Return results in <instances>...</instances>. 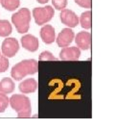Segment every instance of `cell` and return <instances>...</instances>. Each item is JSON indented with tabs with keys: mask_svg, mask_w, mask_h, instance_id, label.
Returning a JSON list of instances; mask_svg holds the SVG:
<instances>
[{
	"mask_svg": "<svg viewBox=\"0 0 115 130\" xmlns=\"http://www.w3.org/2000/svg\"><path fill=\"white\" fill-rule=\"evenodd\" d=\"M40 38H41L42 42L46 44H51L55 42L56 40V32L55 28L50 24H44L41 27L40 31Z\"/></svg>",
	"mask_w": 115,
	"mask_h": 130,
	"instance_id": "cell-11",
	"label": "cell"
},
{
	"mask_svg": "<svg viewBox=\"0 0 115 130\" xmlns=\"http://www.w3.org/2000/svg\"><path fill=\"white\" fill-rule=\"evenodd\" d=\"M0 56H1V52H0Z\"/></svg>",
	"mask_w": 115,
	"mask_h": 130,
	"instance_id": "cell-23",
	"label": "cell"
},
{
	"mask_svg": "<svg viewBox=\"0 0 115 130\" xmlns=\"http://www.w3.org/2000/svg\"><path fill=\"white\" fill-rule=\"evenodd\" d=\"M74 41L81 50H88L91 46V34L87 31H81L75 35Z\"/></svg>",
	"mask_w": 115,
	"mask_h": 130,
	"instance_id": "cell-9",
	"label": "cell"
},
{
	"mask_svg": "<svg viewBox=\"0 0 115 130\" xmlns=\"http://www.w3.org/2000/svg\"><path fill=\"white\" fill-rule=\"evenodd\" d=\"M59 55L61 61H78L81 57V49L78 46L62 47Z\"/></svg>",
	"mask_w": 115,
	"mask_h": 130,
	"instance_id": "cell-8",
	"label": "cell"
},
{
	"mask_svg": "<svg viewBox=\"0 0 115 130\" xmlns=\"http://www.w3.org/2000/svg\"><path fill=\"white\" fill-rule=\"evenodd\" d=\"M79 23L84 30H89L91 28V12L89 10L81 14L79 18Z\"/></svg>",
	"mask_w": 115,
	"mask_h": 130,
	"instance_id": "cell-14",
	"label": "cell"
},
{
	"mask_svg": "<svg viewBox=\"0 0 115 130\" xmlns=\"http://www.w3.org/2000/svg\"><path fill=\"white\" fill-rule=\"evenodd\" d=\"M9 104L16 112L18 118H30L32 114L31 100L24 93H15L9 98Z\"/></svg>",
	"mask_w": 115,
	"mask_h": 130,
	"instance_id": "cell-2",
	"label": "cell"
},
{
	"mask_svg": "<svg viewBox=\"0 0 115 130\" xmlns=\"http://www.w3.org/2000/svg\"><path fill=\"white\" fill-rule=\"evenodd\" d=\"M38 70V63L34 59H26L12 68L11 76L15 81H20L28 75L36 74Z\"/></svg>",
	"mask_w": 115,
	"mask_h": 130,
	"instance_id": "cell-1",
	"label": "cell"
},
{
	"mask_svg": "<svg viewBox=\"0 0 115 130\" xmlns=\"http://www.w3.org/2000/svg\"><path fill=\"white\" fill-rule=\"evenodd\" d=\"M15 85L13 78L10 77H4L2 80H0V93H14Z\"/></svg>",
	"mask_w": 115,
	"mask_h": 130,
	"instance_id": "cell-13",
	"label": "cell"
},
{
	"mask_svg": "<svg viewBox=\"0 0 115 130\" xmlns=\"http://www.w3.org/2000/svg\"><path fill=\"white\" fill-rule=\"evenodd\" d=\"M52 4L56 10L61 11L66 8L67 6V0H52Z\"/></svg>",
	"mask_w": 115,
	"mask_h": 130,
	"instance_id": "cell-19",
	"label": "cell"
},
{
	"mask_svg": "<svg viewBox=\"0 0 115 130\" xmlns=\"http://www.w3.org/2000/svg\"><path fill=\"white\" fill-rule=\"evenodd\" d=\"M20 43L24 49L30 52H36L39 47V42L37 37L31 34H25L20 39Z\"/></svg>",
	"mask_w": 115,
	"mask_h": 130,
	"instance_id": "cell-10",
	"label": "cell"
},
{
	"mask_svg": "<svg viewBox=\"0 0 115 130\" xmlns=\"http://www.w3.org/2000/svg\"><path fill=\"white\" fill-rule=\"evenodd\" d=\"M38 3H40V4H46L49 0H37Z\"/></svg>",
	"mask_w": 115,
	"mask_h": 130,
	"instance_id": "cell-22",
	"label": "cell"
},
{
	"mask_svg": "<svg viewBox=\"0 0 115 130\" xmlns=\"http://www.w3.org/2000/svg\"><path fill=\"white\" fill-rule=\"evenodd\" d=\"M75 3L84 9H90L91 8V0H75Z\"/></svg>",
	"mask_w": 115,
	"mask_h": 130,
	"instance_id": "cell-21",
	"label": "cell"
},
{
	"mask_svg": "<svg viewBox=\"0 0 115 130\" xmlns=\"http://www.w3.org/2000/svg\"><path fill=\"white\" fill-rule=\"evenodd\" d=\"M0 4L5 10L14 12L20 6V0H0Z\"/></svg>",
	"mask_w": 115,
	"mask_h": 130,
	"instance_id": "cell-16",
	"label": "cell"
},
{
	"mask_svg": "<svg viewBox=\"0 0 115 130\" xmlns=\"http://www.w3.org/2000/svg\"><path fill=\"white\" fill-rule=\"evenodd\" d=\"M19 50V42L15 38L6 37L2 45H1V52L2 55H4L7 58H13L16 55V53Z\"/></svg>",
	"mask_w": 115,
	"mask_h": 130,
	"instance_id": "cell-5",
	"label": "cell"
},
{
	"mask_svg": "<svg viewBox=\"0 0 115 130\" xmlns=\"http://www.w3.org/2000/svg\"><path fill=\"white\" fill-rule=\"evenodd\" d=\"M18 89L21 93H33L37 91V80L34 78H28L25 79L20 82L18 85Z\"/></svg>",
	"mask_w": 115,
	"mask_h": 130,
	"instance_id": "cell-12",
	"label": "cell"
},
{
	"mask_svg": "<svg viewBox=\"0 0 115 130\" xmlns=\"http://www.w3.org/2000/svg\"><path fill=\"white\" fill-rule=\"evenodd\" d=\"M54 14H55V11L50 5H46L44 7L34 8L32 12V17L35 19V22L39 26L48 23L53 19Z\"/></svg>",
	"mask_w": 115,
	"mask_h": 130,
	"instance_id": "cell-4",
	"label": "cell"
},
{
	"mask_svg": "<svg viewBox=\"0 0 115 130\" xmlns=\"http://www.w3.org/2000/svg\"><path fill=\"white\" fill-rule=\"evenodd\" d=\"M9 105V98L6 93H0V113H4Z\"/></svg>",
	"mask_w": 115,
	"mask_h": 130,
	"instance_id": "cell-17",
	"label": "cell"
},
{
	"mask_svg": "<svg viewBox=\"0 0 115 130\" xmlns=\"http://www.w3.org/2000/svg\"><path fill=\"white\" fill-rule=\"evenodd\" d=\"M13 32V26L7 19H0V37H9Z\"/></svg>",
	"mask_w": 115,
	"mask_h": 130,
	"instance_id": "cell-15",
	"label": "cell"
},
{
	"mask_svg": "<svg viewBox=\"0 0 115 130\" xmlns=\"http://www.w3.org/2000/svg\"><path fill=\"white\" fill-rule=\"evenodd\" d=\"M31 19V11L28 8L19 9L17 12L12 14V23L14 25L19 34H26L29 31Z\"/></svg>",
	"mask_w": 115,
	"mask_h": 130,
	"instance_id": "cell-3",
	"label": "cell"
},
{
	"mask_svg": "<svg viewBox=\"0 0 115 130\" xmlns=\"http://www.w3.org/2000/svg\"><path fill=\"white\" fill-rule=\"evenodd\" d=\"M9 58L5 57L4 55L0 56V73H3L7 71L9 69Z\"/></svg>",
	"mask_w": 115,
	"mask_h": 130,
	"instance_id": "cell-18",
	"label": "cell"
},
{
	"mask_svg": "<svg viewBox=\"0 0 115 130\" xmlns=\"http://www.w3.org/2000/svg\"><path fill=\"white\" fill-rule=\"evenodd\" d=\"M39 61H57L58 59L50 51H43L39 55Z\"/></svg>",
	"mask_w": 115,
	"mask_h": 130,
	"instance_id": "cell-20",
	"label": "cell"
},
{
	"mask_svg": "<svg viewBox=\"0 0 115 130\" xmlns=\"http://www.w3.org/2000/svg\"><path fill=\"white\" fill-rule=\"evenodd\" d=\"M75 37V33L72 30V28H63L58 35V37L56 38V42L59 47H66L69 46L72 42L74 41Z\"/></svg>",
	"mask_w": 115,
	"mask_h": 130,
	"instance_id": "cell-7",
	"label": "cell"
},
{
	"mask_svg": "<svg viewBox=\"0 0 115 130\" xmlns=\"http://www.w3.org/2000/svg\"><path fill=\"white\" fill-rule=\"evenodd\" d=\"M60 19L61 23L69 28H75L79 24V17L77 14L69 9H63L60 11Z\"/></svg>",
	"mask_w": 115,
	"mask_h": 130,
	"instance_id": "cell-6",
	"label": "cell"
}]
</instances>
